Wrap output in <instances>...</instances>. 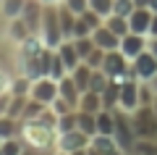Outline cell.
<instances>
[{"label": "cell", "instance_id": "obj_4", "mask_svg": "<svg viewBox=\"0 0 157 155\" xmlns=\"http://www.w3.org/2000/svg\"><path fill=\"white\" fill-rule=\"evenodd\" d=\"M100 68L110 79H115V82H123V79L134 76V71H131V61L121 53V50H105V58H102V66Z\"/></svg>", "mask_w": 157, "mask_h": 155}, {"label": "cell", "instance_id": "obj_16", "mask_svg": "<svg viewBox=\"0 0 157 155\" xmlns=\"http://www.w3.org/2000/svg\"><path fill=\"white\" fill-rule=\"evenodd\" d=\"M55 53L63 58V63L68 66V71H71L73 66H78V63H81V58H78V50H76V45H73V39H63V42L55 47Z\"/></svg>", "mask_w": 157, "mask_h": 155}, {"label": "cell", "instance_id": "obj_35", "mask_svg": "<svg viewBox=\"0 0 157 155\" xmlns=\"http://www.w3.org/2000/svg\"><path fill=\"white\" fill-rule=\"evenodd\" d=\"M149 50L155 53V58H157V37H149Z\"/></svg>", "mask_w": 157, "mask_h": 155}, {"label": "cell", "instance_id": "obj_3", "mask_svg": "<svg viewBox=\"0 0 157 155\" xmlns=\"http://www.w3.org/2000/svg\"><path fill=\"white\" fill-rule=\"evenodd\" d=\"M128 118L136 132V139H157V113L152 105H139L128 113Z\"/></svg>", "mask_w": 157, "mask_h": 155}, {"label": "cell", "instance_id": "obj_27", "mask_svg": "<svg viewBox=\"0 0 157 155\" xmlns=\"http://www.w3.org/2000/svg\"><path fill=\"white\" fill-rule=\"evenodd\" d=\"M113 3H115V0H89V8H92V11H97L102 18H105V16H110V13H113Z\"/></svg>", "mask_w": 157, "mask_h": 155}, {"label": "cell", "instance_id": "obj_34", "mask_svg": "<svg viewBox=\"0 0 157 155\" xmlns=\"http://www.w3.org/2000/svg\"><path fill=\"white\" fill-rule=\"evenodd\" d=\"M149 37H157V13L152 11V24H149Z\"/></svg>", "mask_w": 157, "mask_h": 155}, {"label": "cell", "instance_id": "obj_31", "mask_svg": "<svg viewBox=\"0 0 157 155\" xmlns=\"http://www.w3.org/2000/svg\"><path fill=\"white\" fill-rule=\"evenodd\" d=\"M89 34H92V27H86L84 18L78 16V18H76V27H73V37H71V39H76V37H89Z\"/></svg>", "mask_w": 157, "mask_h": 155}, {"label": "cell", "instance_id": "obj_10", "mask_svg": "<svg viewBox=\"0 0 157 155\" xmlns=\"http://www.w3.org/2000/svg\"><path fill=\"white\" fill-rule=\"evenodd\" d=\"M149 47V37L147 34H136V32H128L126 37H121V53H123L128 61H134L139 53H144V50Z\"/></svg>", "mask_w": 157, "mask_h": 155}, {"label": "cell", "instance_id": "obj_22", "mask_svg": "<svg viewBox=\"0 0 157 155\" xmlns=\"http://www.w3.org/2000/svg\"><path fill=\"white\" fill-rule=\"evenodd\" d=\"M102 108H107V111H115L118 108V82L115 79H110L107 87L102 89Z\"/></svg>", "mask_w": 157, "mask_h": 155}, {"label": "cell", "instance_id": "obj_32", "mask_svg": "<svg viewBox=\"0 0 157 155\" xmlns=\"http://www.w3.org/2000/svg\"><path fill=\"white\" fill-rule=\"evenodd\" d=\"M11 89H6V92H0V116H6L8 113V105H11Z\"/></svg>", "mask_w": 157, "mask_h": 155}, {"label": "cell", "instance_id": "obj_41", "mask_svg": "<svg viewBox=\"0 0 157 155\" xmlns=\"http://www.w3.org/2000/svg\"><path fill=\"white\" fill-rule=\"evenodd\" d=\"M0 145H3V139H0Z\"/></svg>", "mask_w": 157, "mask_h": 155}, {"label": "cell", "instance_id": "obj_24", "mask_svg": "<svg viewBox=\"0 0 157 155\" xmlns=\"http://www.w3.org/2000/svg\"><path fill=\"white\" fill-rule=\"evenodd\" d=\"M66 74H68V66L63 63V58L58 55V53H52V63H50V74H47V76H52L55 82H60Z\"/></svg>", "mask_w": 157, "mask_h": 155}, {"label": "cell", "instance_id": "obj_2", "mask_svg": "<svg viewBox=\"0 0 157 155\" xmlns=\"http://www.w3.org/2000/svg\"><path fill=\"white\" fill-rule=\"evenodd\" d=\"M60 6V3H58ZM58 6H45L42 8V21H39L37 34L42 37V42L47 47H58L63 42V32H60V13H58Z\"/></svg>", "mask_w": 157, "mask_h": 155}, {"label": "cell", "instance_id": "obj_14", "mask_svg": "<svg viewBox=\"0 0 157 155\" xmlns=\"http://www.w3.org/2000/svg\"><path fill=\"white\" fill-rule=\"evenodd\" d=\"M76 111H84V113H100V111H102V95L94 92V89H86V92H81Z\"/></svg>", "mask_w": 157, "mask_h": 155}, {"label": "cell", "instance_id": "obj_11", "mask_svg": "<svg viewBox=\"0 0 157 155\" xmlns=\"http://www.w3.org/2000/svg\"><path fill=\"white\" fill-rule=\"evenodd\" d=\"M92 39H94V45L102 47V50H118L121 47V37H118L115 32H110V29L105 27V21L92 32Z\"/></svg>", "mask_w": 157, "mask_h": 155}, {"label": "cell", "instance_id": "obj_25", "mask_svg": "<svg viewBox=\"0 0 157 155\" xmlns=\"http://www.w3.org/2000/svg\"><path fill=\"white\" fill-rule=\"evenodd\" d=\"M73 45H76V50H78V58H81V61H84V58L89 55L92 50L97 47V45H94V39H92V34H89V37H76V39H73Z\"/></svg>", "mask_w": 157, "mask_h": 155}, {"label": "cell", "instance_id": "obj_36", "mask_svg": "<svg viewBox=\"0 0 157 155\" xmlns=\"http://www.w3.org/2000/svg\"><path fill=\"white\" fill-rule=\"evenodd\" d=\"M136 8H149V0H134Z\"/></svg>", "mask_w": 157, "mask_h": 155}, {"label": "cell", "instance_id": "obj_37", "mask_svg": "<svg viewBox=\"0 0 157 155\" xmlns=\"http://www.w3.org/2000/svg\"><path fill=\"white\" fill-rule=\"evenodd\" d=\"M39 3H42V6H58L60 0H39Z\"/></svg>", "mask_w": 157, "mask_h": 155}, {"label": "cell", "instance_id": "obj_5", "mask_svg": "<svg viewBox=\"0 0 157 155\" xmlns=\"http://www.w3.org/2000/svg\"><path fill=\"white\" fill-rule=\"evenodd\" d=\"M113 137L118 142V150L123 153H134V145H136V132L131 126V118L123 108H115V129H113Z\"/></svg>", "mask_w": 157, "mask_h": 155}, {"label": "cell", "instance_id": "obj_30", "mask_svg": "<svg viewBox=\"0 0 157 155\" xmlns=\"http://www.w3.org/2000/svg\"><path fill=\"white\" fill-rule=\"evenodd\" d=\"M102 58H105V50H102V47H94L89 55L84 58V63H89L92 68H100V66H102Z\"/></svg>", "mask_w": 157, "mask_h": 155}, {"label": "cell", "instance_id": "obj_23", "mask_svg": "<svg viewBox=\"0 0 157 155\" xmlns=\"http://www.w3.org/2000/svg\"><path fill=\"white\" fill-rule=\"evenodd\" d=\"M26 100H29V95H13L11 105H8V116H13V118L21 121V113H24V108H26Z\"/></svg>", "mask_w": 157, "mask_h": 155}, {"label": "cell", "instance_id": "obj_21", "mask_svg": "<svg viewBox=\"0 0 157 155\" xmlns=\"http://www.w3.org/2000/svg\"><path fill=\"white\" fill-rule=\"evenodd\" d=\"M24 3H26V0H0V16L6 18V21H8V18L21 16Z\"/></svg>", "mask_w": 157, "mask_h": 155}, {"label": "cell", "instance_id": "obj_18", "mask_svg": "<svg viewBox=\"0 0 157 155\" xmlns=\"http://www.w3.org/2000/svg\"><path fill=\"white\" fill-rule=\"evenodd\" d=\"M105 27L110 29V32H115L118 37H126V34L131 32L128 18H126V16H118V13H110V16H105Z\"/></svg>", "mask_w": 157, "mask_h": 155}, {"label": "cell", "instance_id": "obj_20", "mask_svg": "<svg viewBox=\"0 0 157 155\" xmlns=\"http://www.w3.org/2000/svg\"><path fill=\"white\" fill-rule=\"evenodd\" d=\"M21 134V121L13 116H0V139H8V137H16Z\"/></svg>", "mask_w": 157, "mask_h": 155}, {"label": "cell", "instance_id": "obj_26", "mask_svg": "<svg viewBox=\"0 0 157 155\" xmlns=\"http://www.w3.org/2000/svg\"><path fill=\"white\" fill-rule=\"evenodd\" d=\"M24 147H26V142L21 139V134H16V137L3 139V145H0V153H21Z\"/></svg>", "mask_w": 157, "mask_h": 155}, {"label": "cell", "instance_id": "obj_7", "mask_svg": "<svg viewBox=\"0 0 157 155\" xmlns=\"http://www.w3.org/2000/svg\"><path fill=\"white\" fill-rule=\"evenodd\" d=\"M139 79L128 76L123 82H118V108H123L126 113L139 108Z\"/></svg>", "mask_w": 157, "mask_h": 155}, {"label": "cell", "instance_id": "obj_28", "mask_svg": "<svg viewBox=\"0 0 157 155\" xmlns=\"http://www.w3.org/2000/svg\"><path fill=\"white\" fill-rule=\"evenodd\" d=\"M134 0H115V3H113V13H118V16H126L128 18L131 13H134Z\"/></svg>", "mask_w": 157, "mask_h": 155}, {"label": "cell", "instance_id": "obj_38", "mask_svg": "<svg viewBox=\"0 0 157 155\" xmlns=\"http://www.w3.org/2000/svg\"><path fill=\"white\" fill-rule=\"evenodd\" d=\"M149 87H152V89H155V92H157V74H155V76L149 79Z\"/></svg>", "mask_w": 157, "mask_h": 155}, {"label": "cell", "instance_id": "obj_39", "mask_svg": "<svg viewBox=\"0 0 157 155\" xmlns=\"http://www.w3.org/2000/svg\"><path fill=\"white\" fill-rule=\"evenodd\" d=\"M149 8H152L155 13H157V0H149Z\"/></svg>", "mask_w": 157, "mask_h": 155}, {"label": "cell", "instance_id": "obj_29", "mask_svg": "<svg viewBox=\"0 0 157 155\" xmlns=\"http://www.w3.org/2000/svg\"><path fill=\"white\" fill-rule=\"evenodd\" d=\"M63 6L66 8H71L73 13H76V16H81V13L86 11V8H89V0H60Z\"/></svg>", "mask_w": 157, "mask_h": 155}, {"label": "cell", "instance_id": "obj_1", "mask_svg": "<svg viewBox=\"0 0 157 155\" xmlns=\"http://www.w3.org/2000/svg\"><path fill=\"white\" fill-rule=\"evenodd\" d=\"M21 139L32 150H50L58 139V129L45 118H29L21 121Z\"/></svg>", "mask_w": 157, "mask_h": 155}, {"label": "cell", "instance_id": "obj_17", "mask_svg": "<svg viewBox=\"0 0 157 155\" xmlns=\"http://www.w3.org/2000/svg\"><path fill=\"white\" fill-rule=\"evenodd\" d=\"M29 34H34V32L29 29V24L24 21L21 16H16V18H8V37H11L13 42H24V39H26Z\"/></svg>", "mask_w": 157, "mask_h": 155}, {"label": "cell", "instance_id": "obj_15", "mask_svg": "<svg viewBox=\"0 0 157 155\" xmlns=\"http://www.w3.org/2000/svg\"><path fill=\"white\" fill-rule=\"evenodd\" d=\"M89 150L92 153H121L115 137H113V134H100V132L89 139Z\"/></svg>", "mask_w": 157, "mask_h": 155}, {"label": "cell", "instance_id": "obj_8", "mask_svg": "<svg viewBox=\"0 0 157 155\" xmlns=\"http://www.w3.org/2000/svg\"><path fill=\"white\" fill-rule=\"evenodd\" d=\"M29 97L39 100L42 105H50L52 100L58 97V82L52 76H37L32 79V87H29Z\"/></svg>", "mask_w": 157, "mask_h": 155}, {"label": "cell", "instance_id": "obj_13", "mask_svg": "<svg viewBox=\"0 0 157 155\" xmlns=\"http://www.w3.org/2000/svg\"><path fill=\"white\" fill-rule=\"evenodd\" d=\"M58 95H60L63 100H68L73 108L78 105V97H81V89L76 87V82L71 79V74H66V76L58 82Z\"/></svg>", "mask_w": 157, "mask_h": 155}, {"label": "cell", "instance_id": "obj_33", "mask_svg": "<svg viewBox=\"0 0 157 155\" xmlns=\"http://www.w3.org/2000/svg\"><path fill=\"white\" fill-rule=\"evenodd\" d=\"M6 89H11V76L6 71H0V92H6Z\"/></svg>", "mask_w": 157, "mask_h": 155}, {"label": "cell", "instance_id": "obj_40", "mask_svg": "<svg viewBox=\"0 0 157 155\" xmlns=\"http://www.w3.org/2000/svg\"><path fill=\"white\" fill-rule=\"evenodd\" d=\"M152 108H155V113H157V95H155V103H152Z\"/></svg>", "mask_w": 157, "mask_h": 155}, {"label": "cell", "instance_id": "obj_19", "mask_svg": "<svg viewBox=\"0 0 157 155\" xmlns=\"http://www.w3.org/2000/svg\"><path fill=\"white\" fill-rule=\"evenodd\" d=\"M76 126L81 129L84 134L94 137V134H97V113H84V111H76Z\"/></svg>", "mask_w": 157, "mask_h": 155}, {"label": "cell", "instance_id": "obj_12", "mask_svg": "<svg viewBox=\"0 0 157 155\" xmlns=\"http://www.w3.org/2000/svg\"><path fill=\"white\" fill-rule=\"evenodd\" d=\"M149 24H152V8H134V13L128 16V27L136 34L149 37Z\"/></svg>", "mask_w": 157, "mask_h": 155}, {"label": "cell", "instance_id": "obj_9", "mask_svg": "<svg viewBox=\"0 0 157 155\" xmlns=\"http://www.w3.org/2000/svg\"><path fill=\"white\" fill-rule=\"evenodd\" d=\"M131 71H134V76L139 79V82H149V79L157 74V58H155V53H152L149 47H147L144 53H139V55L131 61Z\"/></svg>", "mask_w": 157, "mask_h": 155}, {"label": "cell", "instance_id": "obj_6", "mask_svg": "<svg viewBox=\"0 0 157 155\" xmlns=\"http://www.w3.org/2000/svg\"><path fill=\"white\" fill-rule=\"evenodd\" d=\"M89 134H84L81 129H71V132H60L55 139V147L60 153H81V150H89Z\"/></svg>", "mask_w": 157, "mask_h": 155}]
</instances>
